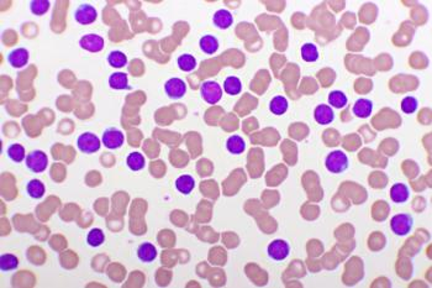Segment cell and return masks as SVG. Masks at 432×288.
Wrapping results in <instances>:
<instances>
[{
	"instance_id": "6da1fadb",
	"label": "cell",
	"mask_w": 432,
	"mask_h": 288,
	"mask_svg": "<svg viewBox=\"0 0 432 288\" xmlns=\"http://www.w3.org/2000/svg\"><path fill=\"white\" fill-rule=\"evenodd\" d=\"M350 161L348 157L345 152L341 150H335L330 152L325 160V167L327 168L328 172L335 174H340L345 172L348 168Z\"/></svg>"
},
{
	"instance_id": "7a4b0ae2",
	"label": "cell",
	"mask_w": 432,
	"mask_h": 288,
	"mask_svg": "<svg viewBox=\"0 0 432 288\" xmlns=\"http://www.w3.org/2000/svg\"><path fill=\"white\" fill-rule=\"evenodd\" d=\"M102 146V140L94 132L85 131L81 134L77 139V147L85 155H93L98 152Z\"/></svg>"
},
{
	"instance_id": "3957f363",
	"label": "cell",
	"mask_w": 432,
	"mask_h": 288,
	"mask_svg": "<svg viewBox=\"0 0 432 288\" xmlns=\"http://www.w3.org/2000/svg\"><path fill=\"white\" fill-rule=\"evenodd\" d=\"M25 163L29 171L34 172V173H42L47 170V166H49V156L43 151L34 150L26 156Z\"/></svg>"
},
{
	"instance_id": "277c9868",
	"label": "cell",
	"mask_w": 432,
	"mask_h": 288,
	"mask_svg": "<svg viewBox=\"0 0 432 288\" xmlns=\"http://www.w3.org/2000/svg\"><path fill=\"white\" fill-rule=\"evenodd\" d=\"M414 219L406 213L396 214L390 220V229L396 236H406L413 229Z\"/></svg>"
},
{
	"instance_id": "5b68a950",
	"label": "cell",
	"mask_w": 432,
	"mask_h": 288,
	"mask_svg": "<svg viewBox=\"0 0 432 288\" xmlns=\"http://www.w3.org/2000/svg\"><path fill=\"white\" fill-rule=\"evenodd\" d=\"M200 96L204 102L208 104H216L223 98V88L215 81H205L200 85Z\"/></svg>"
},
{
	"instance_id": "8992f818",
	"label": "cell",
	"mask_w": 432,
	"mask_h": 288,
	"mask_svg": "<svg viewBox=\"0 0 432 288\" xmlns=\"http://www.w3.org/2000/svg\"><path fill=\"white\" fill-rule=\"evenodd\" d=\"M124 141H125V135L116 127H108L103 132L102 144L109 150H117L123 146Z\"/></svg>"
},
{
	"instance_id": "52a82bcc",
	"label": "cell",
	"mask_w": 432,
	"mask_h": 288,
	"mask_svg": "<svg viewBox=\"0 0 432 288\" xmlns=\"http://www.w3.org/2000/svg\"><path fill=\"white\" fill-rule=\"evenodd\" d=\"M268 256L273 261H284L291 254V246L285 240H273L267 248Z\"/></svg>"
},
{
	"instance_id": "ba28073f",
	"label": "cell",
	"mask_w": 432,
	"mask_h": 288,
	"mask_svg": "<svg viewBox=\"0 0 432 288\" xmlns=\"http://www.w3.org/2000/svg\"><path fill=\"white\" fill-rule=\"evenodd\" d=\"M76 21L81 25H90L98 19L97 9L90 4H81L75 11Z\"/></svg>"
},
{
	"instance_id": "9c48e42d",
	"label": "cell",
	"mask_w": 432,
	"mask_h": 288,
	"mask_svg": "<svg viewBox=\"0 0 432 288\" xmlns=\"http://www.w3.org/2000/svg\"><path fill=\"white\" fill-rule=\"evenodd\" d=\"M164 92L171 99L178 100L182 99L186 93V84L182 78L174 77V78L168 79L164 84Z\"/></svg>"
},
{
	"instance_id": "30bf717a",
	"label": "cell",
	"mask_w": 432,
	"mask_h": 288,
	"mask_svg": "<svg viewBox=\"0 0 432 288\" xmlns=\"http://www.w3.org/2000/svg\"><path fill=\"white\" fill-rule=\"evenodd\" d=\"M79 46L82 47L85 51L97 53L103 51L105 46V41L100 35L98 34H87L84 36L81 37L79 40Z\"/></svg>"
},
{
	"instance_id": "8fae6325",
	"label": "cell",
	"mask_w": 432,
	"mask_h": 288,
	"mask_svg": "<svg viewBox=\"0 0 432 288\" xmlns=\"http://www.w3.org/2000/svg\"><path fill=\"white\" fill-rule=\"evenodd\" d=\"M29 58H30V53L23 47L14 49L7 57L8 63L13 68H16V70L25 67L29 63Z\"/></svg>"
},
{
	"instance_id": "7c38bea8",
	"label": "cell",
	"mask_w": 432,
	"mask_h": 288,
	"mask_svg": "<svg viewBox=\"0 0 432 288\" xmlns=\"http://www.w3.org/2000/svg\"><path fill=\"white\" fill-rule=\"evenodd\" d=\"M314 118L319 125H328L335 120V113L330 105L319 104L314 112Z\"/></svg>"
},
{
	"instance_id": "4fadbf2b",
	"label": "cell",
	"mask_w": 432,
	"mask_h": 288,
	"mask_svg": "<svg viewBox=\"0 0 432 288\" xmlns=\"http://www.w3.org/2000/svg\"><path fill=\"white\" fill-rule=\"evenodd\" d=\"M137 257L141 262L151 263L157 259V249L151 242H142L137 248Z\"/></svg>"
},
{
	"instance_id": "5bb4252c",
	"label": "cell",
	"mask_w": 432,
	"mask_h": 288,
	"mask_svg": "<svg viewBox=\"0 0 432 288\" xmlns=\"http://www.w3.org/2000/svg\"><path fill=\"white\" fill-rule=\"evenodd\" d=\"M212 23H214V25L218 29L226 30L233 24V16L226 9H220V10L216 11L214 16H212Z\"/></svg>"
},
{
	"instance_id": "9a60e30c",
	"label": "cell",
	"mask_w": 432,
	"mask_h": 288,
	"mask_svg": "<svg viewBox=\"0 0 432 288\" xmlns=\"http://www.w3.org/2000/svg\"><path fill=\"white\" fill-rule=\"evenodd\" d=\"M352 112H353V114L359 119L369 118L373 112L372 100L366 99V98H359V99L354 103L353 108H352Z\"/></svg>"
},
{
	"instance_id": "2e32d148",
	"label": "cell",
	"mask_w": 432,
	"mask_h": 288,
	"mask_svg": "<svg viewBox=\"0 0 432 288\" xmlns=\"http://www.w3.org/2000/svg\"><path fill=\"white\" fill-rule=\"evenodd\" d=\"M410 197V191L404 183H396L390 188V200L396 204L405 203Z\"/></svg>"
},
{
	"instance_id": "e0dca14e",
	"label": "cell",
	"mask_w": 432,
	"mask_h": 288,
	"mask_svg": "<svg viewBox=\"0 0 432 288\" xmlns=\"http://www.w3.org/2000/svg\"><path fill=\"white\" fill-rule=\"evenodd\" d=\"M226 148L231 155H242L246 150V141L239 135H231L226 141Z\"/></svg>"
},
{
	"instance_id": "ac0fdd59",
	"label": "cell",
	"mask_w": 432,
	"mask_h": 288,
	"mask_svg": "<svg viewBox=\"0 0 432 288\" xmlns=\"http://www.w3.org/2000/svg\"><path fill=\"white\" fill-rule=\"evenodd\" d=\"M109 87L114 91H126L129 89V78L124 72H114L109 77Z\"/></svg>"
},
{
	"instance_id": "d6986e66",
	"label": "cell",
	"mask_w": 432,
	"mask_h": 288,
	"mask_svg": "<svg viewBox=\"0 0 432 288\" xmlns=\"http://www.w3.org/2000/svg\"><path fill=\"white\" fill-rule=\"evenodd\" d=\"M195 188V180L190 174H182L176 180V189L182 194L188 195Z\"/></svg>"
},
{
	"instance_id": "ffe728a7",
	"label": "cell",
	"mask_w": 432,
	"mask_h": 288,
	"mask_svg": "<svg viewBox=\"0 0 432 288\" xmlns=\"http://www.w3.org/2000/svg\"><path fill=\"white\" fill-rule=\"evenodd\" d=\"M26 192H28L29 197L32 200H41L46 193V187L43 185L42 181L40 180H31L26 186Z\"/></svg>"
},
{
	"instance_id": "44dd1931",
	"label": "cell",
	"mask_w": 432,
	"mask_h": 288,
	"mask_svg": "<svg viewBox=\"0 0 432 288\" xmlns=\"http://www.w3.org/2000/svg\"><path fill=\"white\" fill-rule=\"evenodd\" d=\"M289 103L288 99L283 96H276L272 98L271 103H269V110L274 115H283L288 112Z\"/></svg>"
},
{
	"instance_id": "7402d4cb",
	"label": "cell",
	"mask_w": 432,
	"mask_h": 288,
	"mask_svg": "<svg viewBox=\"0 0 432 288\" xmlns=\"http://www.w3.org/2000/svg\"><path fill=\"white\" fill-rule=\"evenodd\" d=\"M199 47L205 55H214L219 50V41L212 35H205L199 40Z\"/></svg>"
},
{
	"instance_id": "603a6c76",
	"label": "cell",
	"mask_w": 432,
	"mask_h": 288,
	"mask_svg": "<svg viewBox=\"0 0 432 288\" xmlns=\"http://www.w3.org/2000/svg\"><path fill=\"white\" fill-rule=\"evenodd\" d=\"M126 165H127V167H129L131 171L138 172V171L143 170V168H145V165H146V160H145V156L142 155L141 152H137V151H135V152H131L129 156L126 157Z\"/></svg>"
},
{
	"instance_id": "cb8c5ba5",
	"label": "cell",
	"mask_w": 432,
	"mask_h": 288,
	"mask_svg": "<svg viewBox=\"0 0 432 288\" xmlns=\"http://www.w3.org/2000/svg\"><path fill=\"white\" fill-rule=\"evenodd\" d=\"M177 64H178L179 70L183 72H193L197 68V58L190 53H183L177 58Z\"/></svg>"
},
{
	"instance_id": "d4e9b609",
	"label": "cell",
	"mask_w": 432,
	"mask_h": 288,
	"mask_svg": "<svg viewBox=\"0 0 432 288\" xmlns=\"http://www.w3.org/2000/svg\"><path fill=\"white\" fill-rule=\"evenodd\" d=\"M224 91L229 96H237L242 91V82L238 77L230 76L224 81Z\"/></svg>"
},
{
	"instance_id": "484cf974",
	"label": "cell",
	"mask_w": 432,
	"mask_h": 288,
	"mask_svg": "<svg viewBox=\"0 0 432 288\" xmlns=\"http://www.w3.org/2000/svg\"><path fill=\"white\" fill-rule=\"evenodd\" d=\"M301 58L305 62H309V63H313V62H316L319 59V50L315 45L311 42L304 43L300 49Z\"/></svg>"
},
{
	"instance_id": "4316f807",
	"label": "cell",
	"mask_w": 432,
	"mask_h": 288,
	"mask_svg": "<svg viewBox=\"0 0 432 288\" xmlns=\"http://www.w3.org/2000/svg\"><path fill=\"white\" fill-rule=\"evenodd\" d=\"M7 153L9 159L15 163L22 162L23 160H26V156H28L25 152V147L20 144H11L8 147Z\"/></svg>"
},
{
	"instance_id": "83f0119b",
	"label": "cell",
	"mask_w": 432,
	"mask_h": 288,
	"mask_svg": "<svg viewBox=\"0 0 432 288\" xmlns=\"http://www.w3.org/2000/svg\"><path fill=\"white\" fill-rule=\"evenodd\" d=\"M19 267V259L13 254H3L0 256V269L3 272L14 271Z\"/></svg>"
},
{
	"instance_id": "f1b7e54d",
	"label": "cell",
	"mask_w": 432,
	"mask_h": 288,
	"mask_svg": "<svg viewBox=\"0 0 432 288\" xmlns=\"http://www.w3.org/2000/svg\"><path fill=\"white\" fill-rule=\"evenodd\" d=\"M347 96L342 91H332L328 94V104L336 109H342L347 105Z\"/></svg>"
},
{
	"instance_id": "f546056e",
	"label": "cell",
	"mask_w": 432,
	"mask_h": 288,
	"mask_svg": "<svg viewBox=\"0 0 432 288\" xmlns=\"http://www.w3.org/2000/svg\"><path fill=\"white\" fill-rule=\"evenodd\" d=\"M108 63L110 64L112 68H123L127 64V57L126 55L123 51H119V50H114L108 55Z\"/></svg>"
},
{
	"instance_id": "4dcf8cb0",
	"label": "cell",
	"mask_w": 432,
	"mask_h": 288,
	"mask_svg": "<svg viewBox=\"0 0 432 288\" xmlns=\"http://www.w3.org/2000/svg\"><path fill=\"white\" fill-rule=\"evenodd\" d=\"M105 241V234L104 231L99 228H94L91 229L87 235V242L88 245L91 246V248H99L104 244Z\"/></svg>"
},
{
	"instance_id": "1f68e13d",
	"label": "cell",
	"mask_w": 432,
	"mask_h": 288,
	"mask_svg": "<svg viewBox=\"0 0 432 288\" xmlns=\"http://www.w3.org/2000/svg\"><path fill=\"white\" fill-rule=\"evenodd\" d=\"M50 7H51V3L49 0H32L30 2L31 13L36 16L45 15L50 10Z\"/></svg>"
},
{
	"instance_id": "d6a6232c",
	"label": "cell",
	"mask_w": 432,
	"mask_h": 288,
	"mask_svg": "<svg viewBox=\"0 0 432 288\" xmlns=\"http://www.w3.org/2000/svg\"><path fill=\"white\" fill-rule=\"evenodd\" d=\"M401 110L405 113V114H414L419 108V102H417L416 98L414 97H405L404 99L401 100Z\"/></svg>"
}]
</instances>
